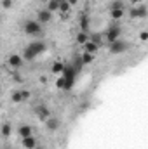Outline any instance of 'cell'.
Listing matches in <instances>:
<instances>
[{
    "label": "cell",
    "instance_id": "cell-28",
    "mask_svg": "<svg viewBox=\"0 0 148 149\" xmlns=\"http://www.w3.org/2000/svg\"><path fill=\"white\" fill-rule=\"evenodd\" d=\"M35 149H37V148H35Z\"/></svg>",
    "mask_w": 148,
    "mask_h": 149
},
{
    "label": "cell",
    "instance_id": "cell-8",
    "mask_svg": "<svg viewBox=\"0 0 148 149\" xmlns=\"http://www.w3.org/2000/svg\"><path fill=\"white\" fill-rule=\"evenodd\" d=\"M35 114L38 116V120L45 121V120L51 116V109H49V108H45L44 104H38L37 108H35Z\"/></svg>",
    "mask_w": 148,
    "mask_h": 149
},
{
    "label": "cell",
    "instance_id": "cell-15",
    "mask_svg": "<svg viewBox=\"0 0 148 149\" xmlns=\"http://www.w3.org/2000/svg\"><path fill=\"white\" fill-rule=\"evenodd\" d=\"M80 61H82V64H91V63L94 61V54H89V52H84V54L80 56Z\"/></svg>",
    "mask_w": 148,
    "mask_h": 149
},
{
    "label": "cell",
    "instance_id": "cell-21",
    "mask_svg": "<svg viewBox=\"0 0 148 149\" xmlns=\"http://www.w3.org/2000/svg\"><path fill=\"white\" fill-rule=\"evenodd\" d=\"M108 7H110V10H113V9H124V5H122V0H113Z\"/></svg>",
    "mask_w": 148,
    "mask_h": 149
},
{
    "label": "cell",
    "instance_id": "cell-10",
    "mask_svg": "<svg viewBox=\"0 0 148 149\" xmlns=\"http://www.w3.org/2000/svg\"><path fill=\"white\" fill-rule=\"evenodd\" d=\"M23 146H25L26 149H35L37 148V139H35L33 135L25 137V139H23Z\"/></svg>",
    "mask_w": 148,
    "mask_h": 149
},
{
    "label": "cell",
    "instance_id": "cell-12",
    "mask_svg": "<svg viewBox=\"0 0 148 149\" xmlns=\"http://www.w3.org/2000/svg\"><path fill=\"white\" fill-rule=\"evenodd\" d=\"M19 135H21V139L30 137V135H32V127H30V125H21V127H19Z\"/></svg>",
    "mask_w": 148,
    "mask_h": 149
},
{
    "label": "cell",
    "instance_id": "cell-1",
    "mask_svg": "<svg viewBox=\"0 0 148 149\" xmlns=\"http://www.w3.org/2000/svg\"><path fill=\"white\" fill-rule=\"evenodd\" d=\"M45 50V43L44 42H33V43H30L26 49H25V52H23V61H30V59H35L38 54H42Z\"/></svg>",
    "mask_w": 148,
    "mask_h": 149
},
{
    "label": "cell",
    "instance_id": "cell-2",
    "mask_svg": "<svg viewBox=\"0 0 148 149\" xmlns=\"http://www.w3.org/2000/svg\"><path fill=\"white\" fill-rule=\"evenodd\" d=\"M23 30H25V33H26L28 37H37V35H42V24L37 23L35 19H28V21H25Z\"/></svg>",
    "mask_w": 148,
    "mask_h": 149
},
{
    "label": "cell",
    "instance_id": "cell-7",
    "mask_svg": "<svg viewBox=\"0 0 148 149\" xmlns=\"http://www.w3.org/2000/svg\"><path fill=\"white\" fill-rule=\"evenodd\" d=\"M59 125H61V121H59V118L58 116H49L47 120H45V127L51 130V132H56V130H59Z\"/></svg>",
    "mask_w": 148,
    "mask_h": 149
},
{
    "label": "cell",
    "instance_id": "cell-19",
    "mask_svg": "<svg viewBox=\"0 0 148 149\" xmlns=\"http://www.w3.org/2000/svg\"><path fill=\"white\" fill-rule=\"evenodd\" d=\"M2 9H12L14 7V0H0Z\"/></svg>",
    "mask_w": 148,
    "mask_h": 149
},
{
    "label": "cell",
    "instance_id": "cell-3",
    "mask_svg": "<svg viewBox=\"0 0 148 149\" xmlns=\"http://www.w3.org/2000/svg\"><path fill=\"white\" fill-rule=\"evenodd\" d=\"M127 49H129V45H127L125 42H122L120 38L110 43V52L111 54H120V52H125Z\"/></svg>",
    "mask_w": 148,
    "mask_h": 149
},
{
    "label": "cell",
    "instance_id": "cell-13",
    "mask_svg": "<svg viewBox=\"0 0 148 149\" xmlns=\"http://www.w3.org/2000/svg\"><path fill=\"white\" fill-rule=\"evenodd\" d=\"M11 99H12V102H14V104L23 102V101H25V97H23V88H21V90H16V92L12 94V97H11Z\"/></svg>",
    "mask_w": 148,
    "mask_h": 149
},
{
    "label": "cell",
    "instance_id": "cell-25",
    "mask_svg": "<svg viewBox=\"0 0 148 149\" xmlns=\"http://www.w3.org/2000/svg\"><path fill=\"white\" fill-rule=\"evenodd\" d=\"M66 2H68L70 5H75V3H77V0H66Z\"/></svg>",
    "mask_w": 148,
    "mask_h": 149
},
{
    "label": "cell",
    "instance_id": "cell-16",
    "mask_svg": "<svg viewBox=\"0 0 148 149\" xmlns=\"http://www.w3.org/2000/svg\"><path fill=\"white\" fill-rule=\"evenodd\" d=\"M0 134H2L4 137H9V135L12 134V125H11V123H4L2 128H0Z\"/></svg>",
    "mask_w": 148,
    "mask_h": 149
},
{
    "label": "cell",
    "instance_id": "cell-4",
    "mask_svg": "<svg viewBox=\"0 0 148 149\" xmlns=\"http://www.w3.org/2000/svg\"><path fill=\"white\" fill-rule=\"evenodd\" d=\"M120 33H122L120 26H111L110 30L106 31V35H105V40H106L108 43H111V42H115V40L120 38Z\"/></svg>",
    "mask_w": 148,
    "mask_h": 149
},
{
    "label": "cell",
    "instance_id": "cell-26",
    "mask_svg": "<svg viewBox=\"0 0 148 149\" xmlns=\"http://www.w3.org/2000/svg\"><path fill=\"white\" fill-rule=\"evenodd\" d=\"M0 19H2V14H0Z\"/></svg>",
    "mask_w": 148,
    "mask_h": 149
},
{
    "label": "cell",
    "instance_id": "cell-22",
    "mask_svg": "<svg viewBox=\"0 0 148 149\" xmlns=\"http://www.w3.org/2000/svg\"><path fill=\"white\" fill-rule=\"evenodd\" d=\"M56 85H58L59 88H65V85H66V80H65V76H63V74L59 76V80H58V83H56Z\"/></svg>",
    "mask_w": 148,
    "mask_h": 149
},
{
    "label": "cell",
    "instance_id": "cell-23",
    "mask_svg": "<svg viewBox=\"0 0 148 149\" xmlns=\"http://www.w3.org/2000/svg\"><path fill=\"white\" fill-rule=\"evenodd\" d=\"M140 38H141V40H147V38H148V33L145 31V30H143V31L140 33Z\"/></svg>",
    "mask_w": 148,
    "mask_h": 149
},
{
    "label": "cell",
    "instance_id": "cell-5",
    "mask_svg": "<svg viewBox=\"0 0 148 149\" xmlns=\"http://www.w3.org/2000/svg\"><path fill=\"white\" fill-rule=\"evenodd\" d=\"M7 64L11 66V68H21L23 64H25V61H23V57L19 56V54H11L9 57H7Z\"/></svg>",
    "mask_w": 148,
    "mask_h": 149
},
{
    "label": "cell",
    "instance_id": "cell-24",
    "mask_svg": "<svg viewBox=\"0 0 148 149\" xmlns=\"http://www.w3.org/2000/svg\"><path fill=\"white\" fill-rule=\"evenodd\" d=\"M131 2V5H138V3H141V0H129Z\"/></svg>",
    "mask_w": 148,
    "mask_h": 149
},
{
    "label": "cell",
    "instance_id": "cell-18",
    "mask_svg": "<svg viewBox=\"0 0 148 149\" xmlns=\"http://www.w3.org/2000/svg\"><path fill=\"white\" fill-rule=\"evenodd\" d=\"M70 9H72V5H70L66 0H65V2H61V3H59V9H58V10H61L63 14H65V12L68 14V12H70Z\"/></svg>",
    "mask_w": 148,
    "mask_h": 149
},
{
    "label": "cell",
    "instance_id": "cell-14",
    "mask_svg": "<svg viewBox=\"0 0 148 149\" xmlns=\"http://www.w3.org/2000/svg\"><path fill=\"white\" fill-rule=\"evenodd\" d=\"M110 16H111V19L120 21L124 17V9H113V10H110Z\"/></svg>",
    "mask_w": 148,
    "mask_h": 149
},
{
    "label": "cell",
    "instance_id": "cell-20",
    "mask_svg": "<svg viewBox=\"0 0 148 149\" xmlns=\"http://www.w3.org/2000/svg\"><path fill=\"white\" fill-rule=\"evenodd\" d=\"M87 40H89L87 33H78V35H77V43H80V45H84Z\"/></svg>",
    "mask_w": 148,
    "mask_h": 149
},
{
    "label": "cell",
    "instance_id": "cell-6",
    "mask_svg": "<svg viewBox=\"0 0 148 149\" xmlns=\"http://www.w3.org/2000/svg\"><path fill=\"white\" fill-rule=\"evenodd\" d=\"M51 19H52V12H49L47 9H42V10H38L37 12V23L40 24H47V23H51Z\"/></svg>",
    "mask_w": 148,
    "mask_h": 149
},
{
    "label": "cell",
    "instance_id": "cell-27",
    "mask_svg": "<svg viewBox=\"0 0 148 149\" xmlns=\"http://www.w3.org/2000/svg\"><path fill=\"white\" fill-rule=\"evenodd\" d=\"M0 74H2V73H0Z\"/></svg>",
    "mask_w": 148,
    "mask_h": 149
},
{
    "label": "cell",
    "instance_id": "cell-11",
    "mask_svg": "<svg viewBox=\"0 0 148 149\" xmlns=\"http://www.w3.org/2000/svg\"><path fill=\"white\" fill-rule=\"evenodd\" d=\"M63 70H65V63H61V61H56V63L52 64V68H51L52 74H61Z\"/></svg>",
    "mask_w": 148,
    "mask_h": 149
},
{
    "label": "cell",
    "instance_id": "cell-17",
    "mask_svg": "<svg viewBox=\"0 0 148 149\" xmlns=\"http://www.w3.org/2000/svg\"><path fill=\"white\" fill-rule=\"evenodd\" d=\"M49 12H56L58 9H59V2H56V0H49V3H47V7H45Z\"/></svg>",
    "mask_w": 148,
    "mask_h": 149
},
{
    "label": "cell",
    "instance_id": "cell-9",
    "mask_svg": "<svg viewBox=\"0 0 148 149\" xmlns=\"http://www.w3.org/2000/svg\"><path fill=\"white\" fill-rule=\"evenodd\" d=\"M84 52H89V54H96L98 52V49H99V45L98 43H94V42H91V40H87L85 43H84Z\"/></svg>",
    "mask_w": 148,
    "mask_h": 149
}]
</instances>
